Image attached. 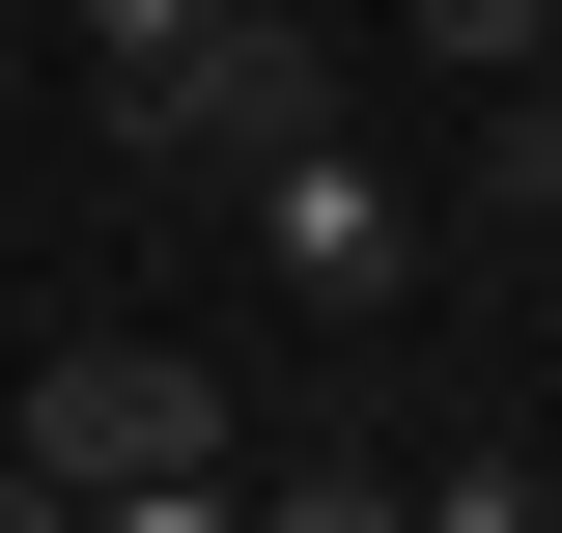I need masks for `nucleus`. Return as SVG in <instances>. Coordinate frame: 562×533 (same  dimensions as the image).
<instances>
[{
    "label": "nucleus",
    "mask_w": 562,
    "mask_h": 533,
    "mask_svg": "<svg viewBox=\"0 0 562 533\" xmlns=\"http://www.w3.org/2000/svg\"><path fill=\"white\" fill-rule=\"evenodd\" d=\"M225 477H254V421H225L198 337H140V309L29 337V394H0V506H57V533H198Z\"/></svg>",
    "instance_id": "obj_1"
},
{
    "label": "nucleus",
    "mask_w": 562,
    "mask_h": 533,
    "mask_svg": "<svg viewBox=\"0 0 562 533\" xmlns=\"http://www.w3.org/2000/svg\"><path fill=\"white\" fill-rule=\"evenodd\" d=\"M85 113H113V169H169V197H254L281 140H338V0H198L169 57H85Z\"/></svg>",
    "instance_id": "obj_2"
},
{
    "label": "nucleus",
    "mask_w": 562,
    "mask_h": 533,
    "mask_svg": "<svg viewBox=\"0 0 562 533\" xmlns=\"http://www.w3.org/2000/svg\"><path fill=\"white\" fill-rule=\"evenodd\" d=\"M254 253H281V309H310V337H394V281H422V197L366 169V140H281V169H254Z\"/></svg>",
    "instance_id": "obj_3"
},
{
    "label": "nucleus",
    "mask_w": 562,
    "mask_h": 533,
    "mask_svg": "<svg viewBox=\"0 0 562 533\" xmlns=\"http://www.w3.org/2000/svg\"><path fill=\"white\" fill-rule=\"evenodd\" d=\"M225 506H310V533H366V506H394V450H366V421H310V450H254Z\"/></svg>",
    "instance_id": "obj_4"
},
{
    "label": "nucleus",
    "mask_w": 562,
    "mask_h": 533,
    "mask_svg": "<svg viewBox=\"0 0 562 533\" xmlns=\"http://www.w3.org/2000/svg\"><path fill=\"white\" fill-rule=\"evenodd\" d=\"M479 225H562V84H479Z\"/></svg>",
    "instance_id": "obj_5"
},
{
    "label": "nucleus",
    "mask_w": 562,
    "mask_h": 533,
    "mask_svg": "<svg viewBox=\"0 0 562 533\" xmlns=\"http://www.w3.org/2000/svg\"><path fill=\"white\" fill-rule=\"evenodd\" d=\"M394 57H450V84H535V0H394Z\"/></svg>",
    "instance_id": "obj_6"
},
{
    "label": "nucleus",
    "mask_w": 562,
    "mask_h": 533,
    "mask_svg": "<svg viewBox=\"0 0 562 533\" xmlns=\"http://www.w3.org/2000/svg\"><path fill=\"white\" fill-rule=\"evenodd\" d=\"M29 29H57V57H169L198 0H29Z\"/></svg>",
    "instance_id": "obj_7"
},
{
    "label": "nucleus",
    "mask_w": 562,
    "mask_h": 533,
    "mask_svg": "<svg viewBox=\"0 0 562 533\" xmlns=\"http://www.w3.org/2000/svg\"><path fill=\"white\" fill-rule=\"evenodd\" d=\"M0 113H29V0H0Z\"/></svg>",
    "instance_id": "obj_8"
},
{
    "label": "nucleus",
    "mask_w": 562,
    "mask_h": 533,
    "mask_svg": "<svg viewBox=\"0 0 562 533\" xmlns=\"http://www.w3.org/2000/svg\"><path fill=\"white\" fill-rule=\"evenodd\" d=\"M535 84H562V0H535Z\"/></svg>",
    "instance_id": "obj_9"
}]
</instances>
